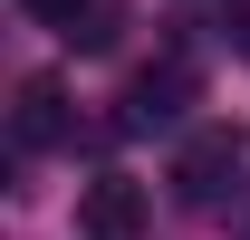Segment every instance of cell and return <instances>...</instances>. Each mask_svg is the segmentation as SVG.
<instances>
[{
  "instance_id": "obj_2",
  "label": "cell",
  "mask_w": 250,
  "mask_h": 240,
  "mask_svg": "<svg viewBox=\"0 0 250 240\" xmlns=\"http://www.w3.org/2000/svg\"><path fill=\"white\" fill-rule=\"evenodd\" d=\"M183 106H192V67H183V58L145 67V77L125 87V135H154V125H183Z\"/></svg>"
},
{
  "instance_id": "obj_1",
  "label": "cell",
  "mask_w": 250,
  "mask_h": 240,
  "mask_svg": "<svg viewBox=\"0 0 250 240\" xmlns=\"http://www.w3.org/2000/svg\"><path fill=\"white\" fill-rule=\"evenodd\" d=\"M173 202H183V211H221V202H241V135H231V125L183 135V154H173Z\"/></svg>"
},
{
  "instance_id": "obj_7",
  "label": "cell",
  "mask_w": 250,
  "mask_h": 240,
  "mask_svg": "<svg viewBox=\"0 0 250 240\" xmlns=\"http://www.w3.org/2000/svg\"><path fill=\"white\" fill-rule=\"evenodd\" d=\"M231 39H241V58H250V0H231Z\"/></svg>"
},
{
  "instance_id": "obj_5",
  "label": "cell",
  "mask_w": 250,
  "mask_h": 240,
  "mask_svg": "<svg viewBox=\"0 0 250 240\" xmlns=\"http://www.w3.org/2000/svg\"><path fill=\"white\" fill-rule=\"evenodd\" d=\"M67 39H77V48H116V10H106V0H87V20H77Z\"/></svg>"
},
{
  "instance_id": "obj_6",
  "label": "cell",
  "mask_w": 250,
  "mask_h": 240,
  "mask_svg": "<svg viewBox=\"0 0 250 240\" xmlns=\"http://www.w3.org/2000/svg\"><path fill=\"white\" fill-rule=\"evenodd\" d=\"M39 20H48V29H77V20H87V0H29Z\"/></svg>"
},
{
  "instance_id": "obj_3",
  "label": "cell",
  "mask_w": 250,
  "mask_h": 240,
  "mask_svg": "<svg viewBox=\"0 0 250 240\" xmlns=\"http://www.w3.org/2000/svg\"><path fill=\"white\" fill-rule=\"evenodd\" d=\"M77 221H87V240H135V231H145V182L96 173V182H87V202H77Z\"/></svg>"
},
{
  "instance_id": "obj_8",
  "label": "cell",
  "mask_w": 250,
  "mask_h": 240,
  "mask_svg": "<svg viewBox=\"0 0 250 240\" xmlns=\"http://www.w3.org/2000/svg\"><path fill=\"white\" fill-rule=\"evenodd\" d=\"M231 231H241V240H250V182H241V202H231Z\"/></svg>"
},
{
  "instance_id": "obj_4",
  "label": "cell",
  "mask_w": 250,
  "mask_h": 240,
  "mask_svg": "<svg viewBox=\"0 0 250 240\" xmlns=\"http://www.w3.org/2000/svg\"><path fill=\"white\" fill-rule=\"evenodd\" d=\"M10 135H20V154H48V144L67 135V87H58V77H29V87H20Z\"/></svg>"
}]
</instances>
